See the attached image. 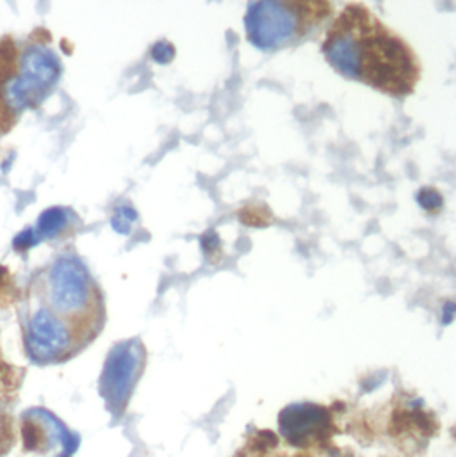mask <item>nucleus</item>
I'll return each instance as SVG.
<instances>
[{
  "label": "nucleus",
  "mask_w": 456,
  "mask_h": 457,
  "mask_svg": "<svg viewBox=\"0 0 456 457\" xmlns=\"http://www.w3.org/2000/svg\"><path fill=\"white\" fill-rule=\"evenodd\" d=\"M70 216L72 212L68 209H63V207H52V209H46L39 220H38V225H36V235L39 237V240L43 238H52L55 235H59L63 229L68 227L70 223Z\"/></svg>",
  "instance_id": "nucleus-7"
},
{
  "label": "nucleus",
  "mask_w": 456,
  "mask_h": 457,
  "mask_svg": "<svg viewBox=\"0 0 456 457\" xmlns=\"http://www.w3.org/2000/svg\"><path fill=\"white\" fill-rule=\"evenodd\" d=\"M418 200H419L421 207H425V209H428V211H434V209H437V207L443 205L441 195H439L435 189H428V187L421 191V195H419Z\"/></svg>",
  "instance_id": "nucleus-11"
},
{
  "label": "nucleus",
  "mask_w": 456,
  "mask_h": 457,
  "mask_svg": "<svg viewBox=\"0 0 456 457\" xmlns=\"http://www.w3.org/2000/svg\"><path fill=\"white\" fill-rule=\"evenodd\" d=\"M323 54L337 73L391 96L410 95L421 79L410 45L362 4L346 5L334 20Z\"/></svg>",
  "instance_id": "nucleus-1"
},
{
  "label": "nucleus",
  "mask_w": 456,
  "mask_h": 457,
  "mask_svg": "<svg viewBox=\"0 0 456 457\" xmlns=\"http://www.w3.org/2000/svg\"><path fill=\"white\" fill-rule=\"evenodd\" d=\"M330 12V2H249L246 36L258 50H278L307 36Z\"/></svg>",
  "instance_id": "nucleus-2"
},
{
  "label": "nucleus",
  "mask_w": 456,
  "mask_h": 457,
  "mask_svg": "<svg viewBox=\"0 0 456 457\" xmlns=\"http://www.w3.org/2000/svg\"><path fill=\"white\" fill-rule=\"evenodd\" d=\"M136 220H138L136 211H132L131 207H120L113 216V228L120 233H129Z\"/></svg>",
  "instance_id": "nucleus-8"
},
{
  "label": "nucleus",
  "mask_w": 456,
  "mask_h": 457,
  "mask_svg": "<svg viewBox=\"0 0 456 457\" xmlns=\"http://www.w3.org/2000/svg\"><path fill=\"white\" fill-rule=\"evenodd\" d=\"M282 431L291 442H301L312 436L316 431H323L328 426L326 410L312 404H294L283 410L280 417Z\"/></svg>",
  "instance_id": "nucleus-6"
},
{
  "label": "nucleus",
  "mask_w": 456,
  "mask_h": 457,
  "mask_svg": "<svg viewBox=\"0 0 456 457\" xmlns=\"http://www.w3.org/2000/svg\"><path fill=\"white\" fill-rule=\"evenodd\" d=\"M7 274H9V272H7V269L0 265V287H2V281H4V278H5Z\"/></svg>",
  "instance_id": "nucleus-12"
},
{
  "label": "nucleus",
  "mask_w": 456,
  "mask_h": 457,
  "mask_svg": "<svg viewBox=\"0 0 456 457\" xmlns=\"http://www.w3.org/2000/svg\"><path fill=\"white\" fill-rule=\"evenodd\" d=\"M143 367L145 347L138 338L125 340L113 347L100 378V392L113 411L127 404Z\"/></svg>",
  "instance_id": "nucleus-4"
},
{
  "label": "nucleus",
  "mask_w": 456,
  "mask_h": 457,
  "mask_svg": "<svg viewBox=\"0 0 456 457\" xmlns=\"http://www.w3.org/2000/svg\"><path fill=\"white\" fill-rule=\"evenodd\" d=\"M173 55H175V48H173V45H170L168 41L157 43V45L154 46V50H152V57H154L157 62H161V64L170 62V61L173 59Z\"/></svg>",
  "instance_id": "nucleus-10"
},
{
  "label": "nucleus",
  "mask_w": 456,
  "mask_h": 457,
  "mask_svg": "<svg viewBox=\"0 0 456 457\" xmlns=\"http://www.w3.org/2000/svg\"><path fill=\"white\" fill-rule=\"evenodd\" d=\"M39 242H41V240H39V237L36 235L34 228H25L21 233H18V235L14 237L13 245H14L16 251H21V249H29V247H32V245H36V244H39Z\"/></svg>",
  "instance_id": "nucleus-9"
},
{
  "label": "nucleus",
  "mask_w": 456,
  "mask_h": 457,
  "mask_svg": "<svg viewBox=\"0 0 456 457\" xmlns=\"http://www.w3.org/2000/svg\"><path fill=\"white\" fill-rule=\"evenodd\" d=\"M61 75L59 57L43 45H30L21 57V73L4 87V102L13 111L38 107Z\"/></svg>",
  "instance_id": "nucleus-3"
},
{
  "label": "nucleus",
  "mask_w": 456,
  "mask_h": 457,
  "mask_svg": "<svg viewBox=\"0 0 456 457\" xmlns=\"http://www.w3.org/2000/svg\"><path fill=\"white\" fill-rule=\"evenodd\" d=\"M75 340V335L45 306L38 308L27 324L25 349L32 361H57L72 351Z\"/></svg>",
  "instance_id": "nucleus-5"
}]
</instances>
